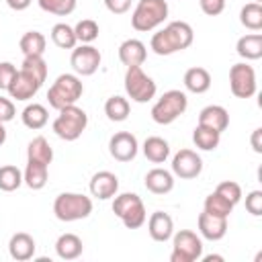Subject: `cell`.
<instances>
[{
    "label": "cell",
    "instance_id": "obj_37",
    "mask_svg": "<svg viewBox=\"0 0 262 262\" xmlns=\"http://www.w3.org/2000/svg\"><path fill=\"white\" fill-rule=\"evenodd\" d=\"M41 10L57 16H68L76 10V0H37Z\"/></svg>",
    "mask_w": 262,
    "mask_h": 262
},
{
    "label": "cell",
    "instance_id": "obj_14",
    "mask_svg": "<svg viewBox=\"0 0 262 262\" xmlns=\"http://www.w3.org/2000/svg\"><path fill=\"white\" fill-rule=\"evenodd\" d=\"M41 86L43 84L35 76H31L25 70H18L8 86V94H10V98H16V100H31L39 92Z\"/></svg>",
    "mask_w": 262,
    "mask_h": 262
},
{
    "label": "cell",
    "instance_id": "obj_4",
    "mask_svg": "<svg viewBox=\"0 0 262 262\" xmlns=\"http://www.w3.org/2000/svg\"><path fill=\"white\" fill-rule=\"evenodd\" d=\"M168 18V2L166 0H139L133 14L131 25L139 33L154 31Z\"/></svg>",
    "mask_w": 262,
    "mask_h": 262
},
{
    "label": "cell",
    "instance_id": "obj_31",
    "mask_svg": "<svg viewBox=\"0 0 262 262\" xmlns=\"http://www.w3.org/2000/svg\"><path fill=\"white\" fill-rule=\"evenodd\" d=\"M129 100L123 98V96H111L106 102H104V115L108 117V121H115V123H121L129 117Z\"/></svg>",
    "mask_w": 262,
    "mask_h": 262
},
{
    "label": "cell",
    "instance_id": "obj_41",
    "mask_svg": "<svg viewBox=\"0 0 262 262\" xmlns=\"http://www.w3.org/2000/svg\"><path fill=\"white\" fill-rule=\"evenodd\" d=\"M14 76H16V68L10 61H0V90H8Z\"/></svg>",
    "mask_w": 262,
    "mask_h": 262
},
{
    "label": "cell",
    "instance_id": "obj_34",
    "mask_svg": "<svg viewBox=\"0 0 262 262\" xmlns=\"http://www.w3.org/2000/svg\"><path fill=\"white\" fill-rule=\"evenodd\" d=\"M20 184H23V172H20L16 166L8 164V166H2V168H0V190L12 192V190H16Z\"/></svg>",
    "mask_w": 262,
    "mask_h": 262
},
{
    "label": "cell",
    "instance_id": "obj_7",
    "mask_svg": "<svg viewBox=\"0 0 262 262\" xmlns=\"http://www.w3.org/2000/svg\"><path fill=\"white\" fill-rule=\"evenodd\" d=\"M186 106H188V98L182 90H168L151 106V119L158 125H170L180 115H184Z\"/></svg>",
    "mask_w": 262,
    "mask_h": 262
},
{
    "label": "cell",
    "instance_id": "obj_47",
    "mask_svg": "<svg viewBox=\"0 0 262 262\" xmlns=\"http://www.w3.org/2000/svg\"><path fill=\"white\" fill-rule=\"evenodd\" d=\"M203 260H205V262H213V260H219V262H221V260H223V256H217V254H211V256H205Z\"/></svg>",
    "mask_w": 262,
    "mask_h": 262
},
{
    "label": "cell",
    "instance_id": "obj_24",
    "mask_svg": "<svg viewBox=\"0 0 262 262\" xmlns=\"http://www.w3.org/2000/svg\"><path fill=\"white\" fill-rule=\"evenodd\" d=\"M47 176H49V166L41 164V162H27V168L23 172V182L31 188V190H41L47 184Z\"/></svg>",
    "mask_w": 262,
    "mask_h": 262
},
{
    "label": "cell",
    "instance_id": "obj_49",
    "mask_svg": "<svg viewBox=\"0 0 262 262\" xmlns=\"http://www.w3.org/2000/svg\"><path fill=\"white\" fill-rule=\"evenodd\" d=\"M254 2H262V0H254Z\"/></svg>",
    "mask_w": 262,
    "mask_h": 262
},
{
    "label": "cell",
    "instance_id": "obj_21",
    "mask_svg": "<svg viewBox=\"0 0 262 262\" xmlns=\"http://www.w3.org/2000/svg\"><path fill=\"white\" fill-rule=\"evenodd\" d=\"M145 188L154 194H166L174 188V176L172 172L164 168H154L145 174Z\"/></svg>",
    "mask_w": 262,
    "mask_h": 262
},
{
    "label": "cell",
    "instance_id": "obj_15",
    "mask_svg": "<svg viewBox=\"0 0 262 262\" xmlns=\"http://www.w3.org/2000/svg\"><path fill=\"white\" fill-rule=\"evenodd\" d=\"M117 190H119V178L108 170H100L90 178V194L100 201L115 196Z\"/></svg>",
    "mask_w": 262,
    "mask_h": 262
},
{
    "label": "cell",
    "instance_id": "obj_43",
    "mask_svg": "<svg viewBox=\"0 0 262 262\" xmlns=\"http://www.w3.org/2000/svg\"><path fill=\"white\" fill-rule=\"evenodd\" d=\"M14 115H16V111H14L12 100L6 98V96H0V123H8V121H12Z\"/></svg>",
    "mask_w": 262,
    "mask_h": 262
},
{
    "label": "cell",
    "instance_id": "obj_32",
    "mask_svg": "<svg viewBox=\"0 0 262 262\" xmlns=\"http://www.w3.org/2000/svg\"><path fill=\"white\" fill-rule=\"evenodd\" d=\"M239 23L250 31H260L262 29V4L260 2H250V4L242 6Z\"/></svg>",
    "mask_w": 262,
    "mask_h": 262
},
{
    "label": "cell",
    "instance_id": "obj_36",
    "mask_svg": "<svg viewBox=\"0 0 262 262\" xmlns=\"http://www.w3.org/2000/svg\"><path fill=\"white\" fill-rule=\"evenodd\" d=\"M20 70H25V72H29L31 76H35L41 84L47 80V63H45L43 55H29V57H25Z\"/></svg>",
    "mask_w": 262,
    "mask_h": 262
},
{
    "label": "cell",
    "instance_id": "obj_42",
    "mask_svg": "<svg viewBox=\"0 0 262 262\" xmlns=\"http://www.w3.org/2000/svg\"><path fill=\"white\" fill-rule=\"evenodd\" d=\"M199 4L207 16H217L225 10V0H199Z\"/></svg>",
    "mask_w": 262,
    "mask_h": 262
},
{
    "label": "cell",
    "instance_id": "obj_11",
    "mask_svg": "<svg viewBox=\"0 0 262 262\" xmlns=\"http://www.w3.org/2000/svg\"><path fill=\"white\" fill-rule=\"evenodd\" d=\"M100 61H102L100 51L90 43L88 45L82 43L80 47H74L72 57H70V63H72V68L78 76H92L98 70Z\"/></svg>",
    "mask_w": 262,
    "mask_h": 262
},
{
    "label": "cell",
    "instance_id": "obj_48",
    "mask_svg": "<svg viewBox=\"0 0 262 262\" xmlns=\"http://www.w3.org/2000/svg\"><path fill=\"white\" fill-rule=\"evenodd\" d=\"M6 141V129H4V123H0V145Z\"/></svg>",
    "mask_w": 262,
    "mask_h": 262
},
{
    "label": "cell",
    "instance_id": "obj_46",
    "mask_svg": "<svg viewBox=\"0 0 262 262\" xmlns=\"http://www.w3.org/2000/svg\"><path fill=\"white\" fill-rule=\"evenodd\" d=\"M31 2H33V0H6V4H8L12 10H16V12H20V10L29 8V6H31Z\"/></svg>",
    "mask_w": 262,
    "mask_h": 262
},
{
    "label": "cell",
    "instance_id": "obj_30",
    "mask_svg": "<svg viewBox=\"0 0 262 262\" xmlns=\"http://www.w3.org/2000/svg\"><path fill=\"white\" fill-rule=\"evenodd\" d=\"M192 141H194V145H196L199 149L211 151V149H215V147L219 145L221 133H217V131H213V129H209V127L196 125L194 131H192Z\"/></svg>",
    "mask_w": 262,
    "mask_h": 262
},
{
    "label": "cell",
    "instance_id": "obj_6",
    "mask_svg": "<svg viewBox=\"0 0 262 262\" xmlns=\"http://www.w3.org/2000/svg\"><path fill=\"white\" fill-rule=\"evenodd\" d=\"M113 213L123 221V225L127 229H139L147 219L143 201L135 192H123V194L115 196Z\"/></svg>",
    "mask_w": 262,
    "mask_h": 262
},
{
    "label": "cell",
    "instance_id": "obj_29",
    "mask_svg": "<svg viewBox=\"0 0 262 262\" xmlns=\"http://www.w3.org/2000/svg\"><path fill=\"white\" fill-rule=\"evenodd\" d=\"M18 45H20V51H23L25 57H29V55H43L45 47H47V39L39 31H27L20 37Z\"/></svg>",
    "mask_w": 262,
    "mask_h": 262
},
{
    "label": "cell",
    "instance_id": "obj_38",
    "mask_svg": "<svg viewBox=\"0 0 262 262\" xmlns=\"http://www.w3.org/2000/svg\"><path fill=\"white\" fill-rule=\"evenodd\" d=\"M74 33H76V39L80 43H92L96 37H98V23L92 20V18H82L76 27H74Z\"/></svg>",
    "mask_w": 262,
    "mask_h": 262
},
{
    "label": "cell",
    "instance_id": "obj_19",
    "mask_svg": "<svg viewBox=\"0 0 262 262\" xmlns=\"http://www.w3.org/2000/svg\"><path fill=\"white\" fill-rule=\"evenodd\" d=\"M35 239L29 235V233H25V231H18V233H14L12 237H10V242H8V254H10V258L12 260H16V262H27V260H31L33 256H35Z\"/></svg>",
    "mask_w": 262,
    "mask_h": 262
},
{
    "label": "cell",
    "instance_id": "obj_25",
    "mask_svg": "<svg viewBox=\"0 0 262 262\" xmlns=\"http://www.w3.org/2000/svg\"><path fill=\"white\" fill-rule=\"evenodd\" d=\"M235 51L239 57L244 59H260L262 57V35L260 33H250V35H244L237 39V45H235Z\"/></svg>",
    "mask_w": 262,
    "mask_h": 262
},
{
    "label": "cell",
    "instance_id": "obj_5",
    "mask_svg": "<svg viewBox=\"0 0 262 262\" xmlns=\"http://www.w3.org/2000/svg\"><path fill=\"white\" fill-rule=\"evenodd\" d=\"M88 125V115L76 106V104H70V106H63L57 115V119L53 121V133L59 137V139H66V141H76L84 129Z\"/></svg>",
    "mask_w": 262,
    "mask_h": 262
},
{
    "label": "cell",
    "instance_id": "obj_13",
    "mask_svg": "<svg viewBox=\"0 0 262 262\" xmlns=\"http://www.w3.org/2000/svg\"><path fill=\"white\" fill-rule=\"evenodd\" d=\"M137 149H139L137 137L129 131H119L108 141V151L117 162H131L137 156Z\"/></svg>",
    "mask_w": 262,
    "mask_h": 262
},
{
    "label": "cell",
    "instance_id": "obj_33",
    "mask_svg": "<svg viewBox=\"0 0 262 262\" xmlns=\"http://www.w3.org/2000/svg\"><path fill=\"white\" fill-rule=\"evenodd\" d=\"M51 41L59 47V49H74L78 39H76V33H74V27L66 25V23H57L53 25L51 29Z\"/></svg>",
    "mask_w": 262,
    "mask_h": 262
},
{
    "label": "cell",
    "instance_id": "obj_20",
    "mask_svg": "<svg viewBox=\"0 0 262 262\" xmlns=\"http://www.w3.org/2000/svg\"><path fill=\"white\" fill-rule=\"evenodd\" d=\"M147 57V49L139 39H125L119 45V59L123 66H141Z\"/></svg>",
    "mask_w": 262,
    "mask_h": 262
},
{
    "label": "cell",
    "instance_id": "obj_44",
    "mask_svg": "<svg viewBox=\"0 0 262 262\" xmlns=\"http://www.w3.org/2000/svg\"><path fill=\"white\" fill-rule=\"evenodd\" d=\"M104 6L113 14H125L131 8V0H104Z\"/></svg>",
    "mask_w": 262,
    "mask_h": 262
},
{
    "label": "cell",
    "instance_id": "obj_23",
    "mask_svg": "<svg viewBox=\"0 0 262 262\" xmlns=\"http://www.w3.org/2000/svg\"><path fill=\"white\" fill-rule=\"evenodd\" d=\"M184 88L188 92H194V94H203L211 88V74L205 70V68H188L186 74H184Z\"/></svg>",
    "mask_w": 262,
    "mask_h": 262
},
{
    "label": "cell",
    "instance_id": "obj_12",
    "mask_svg": "<svg viewBox=\"0 0 262 262\" xmlns=\"http://www.w3.org/2000/svg\"><path fill=\"white\" fill-rule=\"evenodd\" d=\"M203 172V160L196 151L192 149H180L174 154L172 158V174L182 178V180H190L196 178Z\"/></svg>",
    "mask_w": 262,
    "mask_h": 262
},
{
    "label": "cell",
    "instance_id": "obj_35",
    "mask_svg": "<svg viewBox=\"0 0 262 262\" xmlns=\"http://www.w3.org/2000/svg\"><path fill=\"white\" fill-rule=\"evenodd\" d=\"M205 211L211 215H217V217H229V213L233 211V205L219 192H211L205 199Z\"/></svg>",
    "mask_w": 262,
    "mask_h": 262
},
{
    "label": "cell",
    "instance_id": "obj_27",
    "mask_svg": "<svg viewBox=\"0 0 262 262\" xmlns=\"http://www.w3.org/2000/svg\"><path fill=\"white\" fill-rule=\"evenodd\" d=\"M20 117H23V125H25V127L37 131V129H43V127L47 125L49 113H47V108H45L43 104L33 102V104H27V106L23 108V115H20Z\"/></svg>",
    "mask_w": 262,
    "mask_h": 262
},
{
    "label": "cell",
    "instance_id": "obj_45",
    "mask_svg": "<svg viewBox=\"0 0 262 262\" xmlns=\"http://www.w3.org/2000/svg\"><path fill=\"white\" fill-rule=\"evenodd\" d=\"M260 137H262V129L258 127V129L252 131V137H250V141H252V149H254L256 154H262V141H260Z\"/></svg>",
    "mask_w": 262,
    "mask_h": 262
},
{
    "label": "cell",
    "instance_id": "obj_8",
    "mask_svg": "<svg viewBox=\"0 0 262 262\" xmlns=\"http://www.w3.org/2000/svg\"><path fill=\"white\" fill-rule=\"evenodd\" d=\"M156 82L141 70V66H131L125 72V92L135 102H149L156 96Z\"/></svg>",
    "mask_w": 262,
    "mask_h": 262
},
{
    "label": "cell",
    "instance_id": "obj_1",
    "mask_svg": "<svg viewBox=\"0 0 262 262\" xmlns=\"http://www.w3.org/2000/svg\"><path fill=\"white\" fill-rule=\"evenodd\" d=\"M194 33L192 27L184 20H172L168 23L162 31L151 35L149 47L154 49V53L158 55H172L176 51H184L192 45Z\"/></svg>",
    "mask_w": 262,
    "mask_h": 262
},
{
    "label": "cell",
    "instance_id": "obj_39",
    "mask_svg": "<svg viewBox=\"0 0 262 262\" xmlns=\"http://www.w3.org/2000/svg\"><path fill=\"white\" fill-rule=\"evenodd\" d=\"M215 192H219L221 196H225L233 207L242 201V186H239L237 182H233V180H223V182H219L217 188H215Z\"/></svg>",
    "mask_w": 262,
    "mask_h": 262
},
{
    "label": "cell",
    "instance_id": "obj_2",
    "mask_svg": "<svg viewBox=\"0 0 262 262\" xmlns=\"http://www.w3.org/2000/svg\"><path fill=\"white\" fill-rule=\"evenodd\" d=\"M84 92V86L76 74H61L55 78V82L47 90L49 106L55 111H61L63 106L76 104Z\"/></svg>",
    "mask_w": 262,
    "mask_h": 262
},
{
    "label": "cell",
    "instance_id": "obj_9",
    "mask_svg": "<svg viewBox=\"0 0 262 262\" xmlns=\"http://www.w3.org/2000/svg\"><path fill=\"white\" fill-rule=\"evenodd\" d=\"M203 256V242L190 229H180L172 233V262H194Z\"/></svg>",
    "mask_w": 262,
    "mask_h": 262
},
{
    "label": "cell",
    "instance_id": "obj_22",
    "mask_svg": "<svg viewBox=\"0 0 262 262\" xmlns=\"http://www.w3.org/2000/svg\"><path fill=\"white\" fill-rule=\"evenodd\" d=\"M84 244L76 233H61L55 242V252L61 260H76L78 256H82Z\"/></svg>",
    "mask_w": 262,
    "mask_h": 262
},
{
    "label": "cell",
    "instance_id": "obj_18",
    "mask_svg": "<svg viewBox=\"0 0 262 262\" xmlns=\"http://www.w3.org/2000/svg\"><path fill=\"white\" fill-rule=\"evenodd\" d=\"M147 231H149L154 242H168L174 233V221L168 213L156 211L147 219Z\"/></svg>",
    "mask_w": 262,
    "mask_h": 262
},
{
    "label": "cell",
    "instance_id": "obj_17",
    "mask_svg": "<svg viewBox=\"0 0 262 262\" xmlns=\"http://www.w3.org/2000/svg\"><path fill=\"white\" fill-rule=\"evenodd\" d=\"M199 125L209 127L217 133H223L229 125V113L221 104H209L199 113Z\"/></svg>",
    "mask_w": 262,
    "mask_h": 262
},
{
    "label": "cell",
    "instance_id": "obj_16",
    "mask_svg": "<svg viewBox=\"0 0 262 262\" xmlns=\"http://www.w3.org/2000/svg\"><path fill=\"white\" fill-rule=\"evenodd\" d=\"M196 223H199V231L205 239L219 242L227 233V217H217V215H211V213L203 211L199 215Z\"/></svg>",
    "mask_w": 262,
    "mask_h": 262
},
{
    "label": "cell",
    "instance_id": "obj_26",
    "mask_svg": "<svg viewBox=\"0 0 262 262\" xmlns=\"http://www.w3.org/2000/svg\"><path fill=\"white\" fill-rule=\"evenodd\" d=\"M143 156L154 164H162L170 156V145H168L166 139H162L158 135H151L143 141Z\"/></svg>",
    "mask_w": 262,
    "mask_h": 262
},
{
    "label": "cell",
    "instance_id": "obj_10",
    "mask_svg": "<svg viewBox=\"0 0 262 262\" xmlns=\"http://www.w3.org/2000/svg\"><path fill=\"white\" fill-rule=\"evenodd\" d=\"M229 88L237 98H252L256 94V72L248 63H235L229 70Z\"/></svg>",
    "mask_w": 262,
    "mask_h": 262
},
{
    "label": "cell",
    "instance_id": "obj_28",
    "mask_svg": "<svg viewBox=\"0 0 262 262\" xmlns=\"http://www.w3.org/2000/svg\"><path fill=\"white\" fill-rule=\"evenodd\" d=\"M27 160H29V162H41V164H47V166L51 164V160H53V149H51L49 141H47L43 135H39V137H35V139L29 141Z\"/></svg>",
    "mask_w": 262,
    "mask_h": 262
},
{
    "label": "cell",
    "instance_id": "obj_40",
    "mask_svg": "<svg viewBox=\"0 0 262 262\" xmlns=\"http://www.w3.org/2000/svg\"><path fill=\"white\" fill-rule=\"evenodd\" d=\"M246 209L254 217H260L262 215V190H252L246 196Z\"/></svg>",
    "mask_w": 262,
    "mask_h": 262
},
{
    "label": "cell",
    "instance_id": "obj_3",
    "mask_svg": "<svg viewBox=\"0 0 262 262\" xmlns=\"http://www.w3.org/2000/svg\"><path fill=\"white\" fill-rule=\"evenodd\" d=\"M53 213L59 221H80L92 213V201L80 192H61L53 201Z\"/></svg>",
    "mask_w": 262,
    "mask_h": 262
}]
</instances>
